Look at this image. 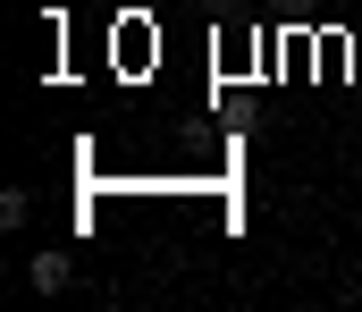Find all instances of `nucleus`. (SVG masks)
<instances>
[{
	"label": "nucleus",
	"mask_w": 362,
	"mask_h": 312,
	"mask_svg": "<svg viewBox=\"0 0 362 312\" xmlns=\"http://www.w3.org/2000/svg\"><path fill=\"white\" fill-rule=\"evenodd\" d=\"M25 279H34L42 296H59V287L76 279V262H68V253H34V262H25Z\"/></svg>",
	"instance_id": "nucleus-1"
},
{
	"label": "nucleus",
	"mask_w": 362,
	"mask_h": 312,
	"mask_svg": "<svg viewBox=\"0 0 362 312\" xmlns=\"http://www.w3.org/2000/svg\"><path fill=\"white\" fill-rule=\"evenodd\" d=\"M25 211H34V195H25V186H8V195H0V228H25Z\"/></svg>",
	"instance_id": "nucleus-2"
},
{
	"label": "nucleus",
	"mask_w": 362,
	"mask_h": 312,
	"mask_svg": "<svg viewBox=\"0 0 362 312\" xmlns=\"http://www.w3.org/2000/svg\"><path fill=\"white\" fill-rule=\"evenodd\" d=\"M202 8H236V0H202Z\"/></svg>",
	"instance_id": "nucleus-3"
}]
</instances>
